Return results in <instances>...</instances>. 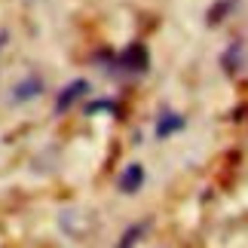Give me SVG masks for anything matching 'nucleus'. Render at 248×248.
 I'll return each mask as SVG.
<instances>
[{"mask_svg":"<svg viewBox=\"0 0 248 248\" xmlns=\"http://www.w3.org/2000/svg\"><path fill=\"white\" fill-rule=\"evenodd\" d=\"M184 126H187V120L181 117V113H166V117H159V123H156V138L163 141L169 135H175V132H181Z\"/></svg>","mask_w":248,"mask_h":248,"instance_id":"4","label":"nucleus"},{"mask_svg":"<svg viewBox=\"0 0 248 248\" xmlns=\"http://www.w3.org/2000/svg\"><path fill=\"white\" fill-rule=\"evenodd\" d=\"M144 178H147L144 166H141V163H129L126 169H123V175H120V193H126V196L138 193V190L144 187Z\"/></svg>","mask_w":248,"mask_h":248,"instance_id":"2","label":"nucleus"},{"mask_svg":"<svg viewBox=\"0 0 248 248\" xmlns=\"http://www.w3.org/2000/svg\"><path fill=\"white\" fill-rule=\"evenodd\" d=\"M43 92V80L40 77H28L25 83L16 86V101H28V98H37Z\"/></svg>","mask_w":248,"mask_h":248,"instance_id":"5","label":"nucleus"},{"mask_svg":"<svg viewBox=\"0 0 248 248\" xmlns=\"http://www.w3.org/2000/svg\"><path fill=\"white\" fill-rule=\"evenodd\" d=\"M123 68L135 71V74H144L147 71V49L141 43H132L126 52H123Z\"/></svg>","mask_w":248,"mask_h":248,"instance_id":"3","label":"nucleus"},{"mask_svg":"<svg viewBox=\"0 0 248 248\" xmlns=\"http://www.w3.org/2000/svg\"><path fill=\"white\" fill-rule=\"evenodd\" d=\"M86 92H89V80H74V83H68V86L59 92V98H55V113L71 110L74 101H80Z\"/></svg>","mask_w":248,"mask_h":248,"instance_id":"1","label":"nucleus"},{"mask_svg":"<svg viewBox=\"0 0 248 248\" xmlns=\"http://www.w3.org/2000/svg\"><path fill=\"white\" fill-rule=\"evenodd\" d=\"M144 227H147V224H141V227H132V230H126V236H123L120 248H132V245H135V239H138L141 233H144Z\"/></svg>","mask_w":248,"mask_h":248,"instance_id":"6","label":"nucleus"},{"mask_svg":"<svg viewBox=\"0 0 248 248\" xmlns=\"http://www.w3.org/2000/svg\"><path fill=\"white\" fill-rule=\"evenodd\" d=\"M0 40H3V34H0Z\"/></svg>","mask_w":248,"mask_h":248,"instance_id":"7","label":"nucleus"}]
</instances>
